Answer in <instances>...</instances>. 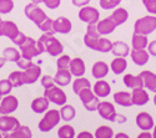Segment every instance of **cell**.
<instances>
[{
    "label": "cell",
    "instance_id": "6da1fadb",
    "mask_svg": "<svg viewBox=\"0 0 156 138\" xmlns=\"http://www.w3.org/2000/svg\"><path fill=\"white\" fill-rule=\"evenodd\" d=\"M37 49L43 52H48L50 56H60L64 51V46L62 44L54 37V35H49V34H43L39 40L36 41Z\"/></svg>",
    "mask_w": 156,
    "mask_h": 138
},
{
    "label": "cell",
    "instance_id": "7a4b0ae2",
    "mask_svg": "<svg viewBox=\"0 0 156 138\" xmlns=\"http://www.w3.org/2000/svg\"><path fill=\"white\" fill-rule=\"evenodd\" d=\"M156 30V15H147L137 19L134 24V32L141 35H150Z\"/></svg>",
    "mask_w": 156,
    "mask_h": 138
},
{
    "label": "cell",
    "instance_id": "3957f363",
    "mask_svg": "<svg viewBox=\"0 0 156 138\" xmlns=\"http://www.w3.org/2000/svg\"><path fill=\"white\" fill-rule=\"evenodd\" d=\"M60 119V112L56 109H50L44 115L41 121L39 122V130L41 132H50L54 127L58 126Z\"/></svg>",
    "mask_w": 156,
    "mask_h": 138
},
{
    "label": "cell",
    "instance_id": "277c9868",
    "mask_svg": "<svg viewBox=\"0 0 156 138\" xmlns=\"http://www.w3.org/2000/svg\"><path fill=\"white\" fill-rule=\"evenodd\" d=\"M77 96H79L80 101H81L83 106L86 108V111L94 112V111L98 109V106L100 103V99L93 92L91 89H84V90H81L79 93H77Z\"/></svg>",
    "mask_w": 156,
    "mask_h": 138
},
{
    "label": "cell",
    "instance_id": "5b68a950",
    "mask_svg": "<svg viewBox=\"0 0 156 138\" xmlns=\"http://www.w3.org/2000/svg\"><path fill=\"white\" fill-rule=\"evenodd\" d=\"M25 16L28 19H30L36 26H39L44 20H46L48 15L45 14V11L39 6V4H34V3H29L24 9Z\"/></svg>",
    "mask_w": 156,
    "mask_h": 138
},
{
    "label": "cell",
    "instance_id": "8992f818",
    "mask_svg": "<svg viewBox=\"0 0 156 138\" xmlns=\"http://www.w3.org/2000/svg\"><path fill=\"white\" fill-rule=\"evenodd\" d=\"M20 47V54L23 59H27V60H33L34 57L39 56L41 54V51L37 49L36 41L33 39V37L27 36L25 41L19 46Z\"/></svg>",
    "mask_w": 156,
    "mask_h": 138
},
{
    "label": "cell",
    "instance_id": "52a82bcc",
    "mask_svg": "<svg viewBox=\"0 0 156 138\" xmlns=\"http://www.w3.org/2000/svg\"><path fill=\"white\" fill-rule=\"evenodd\" d=\"M44 97H46L51 103H55L58 106L66 105V101H68L66 93L58 86H53V87H50V89H46L44 91Z\"/></svg>",
    "mask_w": 156,
    "mask_h": 138
},
{
    "label": "cell",
    "instance_id": "ba28073f",
    "mask_svg": "<svg viewBox=\"0 0 156 138\" xmlns=\"http://www.w3.org/2000/svg\"><path fill=\"white\" fill-rule=\"evenodd\" d=\"M79 19L85 24H96L100 20V11L94 6H84L80 8Z\"/></svg>",
    "mask_w": 156,
    "mask_h": 138
},
{
    "label": "cell",
    "instance_id": "9c48e42d",
    "mask_svg": "<svg viewBox=\"0 0 156 138\" xmlns=\"http://www.w3.org/2000/svg\"><path fill=\"white\" fill-rule=\"evenodd\" d=\"M18 106H19L18 98L11 95L4 96V98H2V101H0V111H2L3 115H10L12 112H15Z\"/></svg>",
    "mask_w": 156,
    "mask_h": 138
},
{
    "label": "cell",
    "instance_id": "30bf717a",
    "mask_svg": "<svg viewBox=\"0 0 156 138\" xmlns=\"http://www.w3.org/2000/svg\"><path fill=\"white\" fill-rule=\"evenodd\" d=\"M20 126V122L16 117H12L9 115H2L0 116V132L9 133L16 130Z\"/></svg>",
    "mask_w": 156,
    "mask_h": 138
},
{
    "label": "cell",
    "instance_id": "8fae6325",
    "mask_svg": "<svg viewBox=\"0 0 156 138\" xmlns=\"http://www.w3.org/2000/svg\"><path fill=\"white\" fill-rule=\"evenodd\" d=\"M96 111L99 112L101 118L110 121V122H115V118H116V115L118 113H116L115 107L111 102H100Z\"/></svg>",
    "mask_w": 156,
    "mask_h": 138
},
{
    "label": "cell",
    "instance_id": "7c38bea8",
    "mask_svg": "<svg viewBox=\"0 0 156 138\" xmlns=\"http://www.w3.org/2000/svg\"><path fill=\"white\" fill-rule=\"evenodd\" d=\"M23 72H24V83H27V85L35 83L39 79H40V76H41V69H40V66L35 65V64H33L28 69H25Z\"/></svg>",
    "mask_w": 156,
    "mask_h": 138
},
{
    "label": "cell",
    "instance_id": "4fadbf2b",
    "mask_svg": "<svg viewBox=\"0 0 156 138\" xmlns=\"http://www.w3.org/2000/svg\"><path fill=\"white\" fill-rule=\"evenodd\" d=\"M136 124L141 131H151L154 130V118L147 112H140L136 116Z\"/></svg>",
    "mask_w": 156,
    "mask_h": 138
},
{
    "label": "cell",
    "instance_id": "5bb4252c",
    "mask_svg": "<svg viewBox=\"0 0 156 138\" xmlns=\"http://www.w3.org/2000/svg\"><path fill=\"white\" fill-rule=\"evenodd\" d=\"M110 71V66L106 64L105 61H96L91 67V75L96 80H102L108 76Z\"/></svg>",
    "mask_w": 156,
    "mask_h": 138
},
{
    "label": "cell",
    "instance_id": "9a60e30c",
    "mask_svg": "<svg viewBox=\"0 0 156 138\" xmlns=\"http://www.w3.org/2000/svg\"><path fill=\"white\" fill-rule=\"evenodd\" d=\"M69 71L71 72V75H73V76H75V77H83L85 75V71H86L84 60L80 59V57L71 59L70 65H69Z\"/></svg>",
    "mask_w": 156,
    "mask_h": 138
},
{
    "label": "cell",
    "instance_id": "2e32d148",
    "mask_svg": "<svg viewBox=\"0 0 156 138\" xmlns=\"http://www.w3.org/2000/svg\"><path fill=\"white\" fill-rule=\"evenodd\" d=\"M130 57H131L133 62L137 66H144L146 65L150 60V54L146 50H135L133 49L130 51Z\"/></svg>",
    "mask_w": 156,
    "mask_h": 138
},
{
    "label": "cell",
    "instance_id": "e0dca14e",
    "mask_svg": "<svg viewBox=\"0 0 156 138\" xmlns=\"http://www.w3.org/2000/svg\"><path fill=\"white\" fill-rule=\"evenodd\" d=\"M71 29H73V24L68 18L59 16L56 20H54V31L55 32L66 35L71 31Z\"/></svg>",
    "mask_w": 156,
    "mask_h": 138
},
{
    "label": "cell",
    "instance_id": "ac0fdd59",
    "mask_svg": "<svg viewBox=\"0 0 156 138\" xmlns=\"http://www.w3.org/2000/svg\"><path fill=\"white\" fill-rule=\"evenodd\" d=\"M131 97H133V103L135 106H145L147 105L150 99V96L146 92V90H144V87L134 89L131 92Z\"/></svg>",
    "mask_w": 156,
    "mask_h": 138
},
{
    "label": "cell",
    "instance_id": "d6986e66",
    "mask_svg": "<svg viewBox=\"0 0 156 138\" xmlns=\"http://www.w3.org/2000/svg\"><path fill=\"white\" fill-rule=\"evenodd\" d=\"M96 26H98V31H99V34L101 36H106V35L112 34L114 30L118 28L110 18H105L102 20H99L98 24H96Z\"/></svg>",
    "mask_w": 156,
    "mask_h": 138
},
{
    "label": "cell",
    "instance_id": "ffe728a7",
    "mask_svg": "<svg viewBox=\"0 0 156 138\" xmlns=\"http://www.w3.org/2000/svg\"><path fill=\"white\" fill-rule=\"evenodd\" d=\"M93 92L99 97V98H104L108 97L111 93V86L105 81V80H99L95 82V85L93 86Z\"/></svg>",
    "mask_w": 156,
    "mask_h": 138
},
{
    "label": "cell",
    "instance_id": "44dd1931",
    "mask_svg": "<svg viewBox=\"0 0 156 138\" xmlns=\"http://www.w3.org/2000/svg\"><path fill=\"white\" fill-rule=\"evenodd\" d=\"M109 18L114 21V24L116 25V26H120V25H122V24H125L127 21L129 11L125 8H116V9H114L112 14Z\"/></svg>",
    "mask_w": 156,
    "mask_h": 138
},
{
    "label": "cell",
    "instance_id": "7402d4cb",
    "mask_svg": "<svg viewBox=\"0 0 156 138\" xmlns=\"http://www.w3.org/2000/svg\"><path fill=\"white\" fill-rule=\"evenodd\" d=\"M140 77L144 81V87L151 92L156 93V75L151 71H141Z\"/></svg>",
    "mask_w": 156,
    "mask_h": 138
},
{
    "label": "cell",
    "instance_id": "603a6c76",
    "mask_svg": "<svg viewBox=\"0 0 156 138\" xmlns=\"http://www.w3.org/2000/svg\"><path fill=\"white\" fill-rule=\"evenodd\" d=\"M130 47L126 42L124 41H115L112 42V49H111V54L115 57H126L130 55Z\"/></svg>",
    "mask_w": 156,
    "mask_h": 138
},
{
    "label": "cell",
    "instance_id": "cb8c5ba5",
    "mask_svg": "<svg viewBox=\"0 0 156 138\" xmlns=\"http://www.w3.org/2000/svg\"><path fill=\"white\" fill-rule=\"evenodd\" d=\"M114 101H115V103H118L121 107H131V106H134L131 93L125 92V91L116 92L114 95Z\"/></svg>",
    "mask_w": 156,
    "mask_h": 138
},
{
    "label": "cell",
    "instance_id": "d4e9b609",
    "mask_svg": "<svg viewBox=\"0 0 156 138\" xmlns=\"http://www.w3.org/2000/svg\"><path fill=\"white\" fill-rule=\"evenodd\" d=\"M19 28L16 26V24L14 21H4L3 24V36H6L8 39L11 41H14L16 39V36L19 35Z\"/></svg>",
    "mask_w": 156,
    "mask_h": 138
},
{
    "label": "cell",
    "instance_id": "484cf974",
    "mask_svg": "<svg viewBox=\"0 0 156 138\" xmlns=\"http://www.w3.org/2000/svg\"><path fill=\"white\" fill-rule=\"evenodd\" d=\"M122 82L126 87H129L131 90L139 89V87H144V81L140 77V75L135 76V75H131V73H126L122 77Z\"/></svg>",
    "mask_w": 156,
    "mask_h": 138
},
{
    "label": "cell",
    "instance_id": "4316f807",
    "mask_svg": "<svg viewBox=\"0 0 156 138\" xmlns=\"http://www.w3.org/2000/svg\"><path fill=\"white\" fill-rule=\"evenodd\" d=\"M3 138H33V133L28 126H20L12 132L5 133Z\"/></svg>",
    "mask_w": 156,
    "mask_h": 138
},
{
    "label": "cell",
    "instance_id": "83f0119b",
    "mask_svg": "<svg viewBox=\"0 0 156 138\" xmlns=\"http://www.w3.org/2000/svg\"><path fill=\"white\" fill-rule=\"evenodd\" d=\"M73 79V75L69 70H58L55 76H54V81L56 85L64 87V86H68L71 82Z\"/></svg>",
    "mask_w": 156,
    "mask_h": 138
},
{
    "label": "cell",
    "instance_id": "f1b7e54d",
    "mask_svg": "<svg viewBox=\"0 0 156 138\" xmlns=\"http://www.w3.org/2000/svg\"><path fill=\"white\" fill-rule=\"evenodd\" d=\"M49 105H50V101L46 98V97H37L35 98L34 101L31 102L30 107L31 109L35 112V113H44V112H46V109L49 108Z\"/></svg>",
    "mask_w": 156,
    "mask_h": 138
},
{
    "label": "cell",
    "instance_id": "f546056e",
    "mask_svg": "<svg viewBox=\"0 0 156 138\" xmlns=\"http://www.w3.org/2000/svg\"><path fill=\"white\" fill-rule=\"evenodd\" d=\"M149 45V40L146 35H141V34H133L131 37V47L135 50H145Z\"/></svg>",
    "mask_w": 156,
    "mask_h": 138
},
{
    "label": "cell",
    "instance_id": "4dcf8cb0",
    "mask_svg": "<svg viewBox=\"0 0 156 138\" xmlns=\"http://www.w3.org/2000/svg\"><path fill=\"white\" fill-rule=\"evenodd\" d=\"M126 69H127L126 57H115L110 64V70L115 75H121Z\"/></svg>",
    "mask_w": 156,
    "mask_h": 138
},
{
    "label": "cell",
    "instance_id": "1f68e13d",
    "mask_svg": "<svg viewBox=\"0 0 156 138\" xmlns=\"http://www.w3.org/2000/svg\"><path fill=\"white\" fill-rule=\"evenodd\" d=\"M84 89H91V82H90L87 79L83 77H76L75 81H73V91L74 93H79L81 90Z\"/></svg>",
    "mask_w": 156,
    "mask_h": 138
},
{
    "label": "cell",
    "instance_id": "d6a6232c",
    "mask_svg": "<svg viewBox=\"0 0 156 138\" xmlns=\"http://www.w3.org/2000/svg\"><path fill=\"white\" fill-rule=\"evenodd\" d=\"M60 117L62 121H73L76 116V111L71 105H64L60 108Z\"/></svg>",
    "mask_w": 156,
    "mask_h": 138
},
{
    "label": "cell",
    "instance_id": "836d02e7",
    "mask_svg": "<svg viewBox=\"0 0 156 138\" xmlns=\"http://www.w3.org/2000/svg\"><path fill=\"white\" fill-rule=\"evenodd\" d=\"M3 57L6 61L16 62V61H19L21 59V54H20V51H18L15 47H6V49H4V51H3Z\"/></svg>",
    "mask_w": 156,
    "mask_h": 138
},
{
    "label": "cell",
    "instance_id": "e575fe53",
    "mask_svg": "<svg viewBox=\"0 0 156 138\" xmlns=\"http://www.w3.org/2000/svg\"><path fill=\"white\" fill-rule=\"evenodd\" d=\"M8 80L11 82L12 87H20L24 83V72L23 71H12L10 75H9V77Z\"/></svg>",
    "mask_w": 156,
    "mask_h": 138
},
{
    "label": "cell",
    "instance_id": "d590c367",
    "mask_svg": "<svg viewBox=\"0 0 156 138\" xmlns=\"http://www.w3.org/2000/svg\"><path fill=\"white\" fill-rule=\"evenodd\" d=\"M111 49H112V41L104 36H100L98 46H96V51L106 54V52H111Z\"/></svg>",
    "mask_w": 156,
    "mask_h": 138
},
{
    "label": "cell",
    "instance_id": "8d00e7d4",
    "mask_svg": "<svg viewBox=\"0 0 156 138\" xmlns=\"http://www.w3.org/2000/svg\"><path fill=\"white\" fill-rule=\"evenodd\" d=\"M94 137L95 138H114V131L109 126H100L95 131Z\"/></svg>",
    "mask_w": 156,
    "mask_h": 138
},
{
    "label": "cell",
    "instance_id": "74e56055",
    "mask_svg": "<svg viewBox=\"0 0 156 138\" xmlns=\"http://www.w3.org/2000/svg\"><path fill=\"white\" fill-rule=\"evenodd\" d=\"M59 138H75V130L70 124H64L58 131Z\"/></svg>",
    "mask_w": 156,
    "mask_h": 138
},
{
    "label": "cell",
    "instance_id": "f35d334b",
    "mask_svg": "<svg viewBox=\"0 0 156 138\" xmlns=\"http://www.w3.org/2000/svg\"><path fill=\"white\" fill-rule=\"evenodd\" d=\"M39 29H40L44 34H49V35H54L55 31H54V20L50 19L49 16L46 18V20H44L40 25L37 26Z\"/></svg>",
    "mask_w": 156,
    "mask_h": 138
},
{
    "label": "cell",
    "instance_id": "ab89813d",
    "mask_svg": "<svg viewBox=\"0 0 156 138\" xmlns=\"http://www.w3.org/2000/svg\"><path fill=\"white\" fill-rule=\"evenodd\" d=\"M122 0H100L99 4H100V8L104 9V10H114L116 9Z\"/></svg>",
    "mask_w": 156,
    "mask_h": 138
},
{
    "label": "cell",
    "instance_id": "60d3db41",
    "mask_svg": "<svg viewBox=\"0 0 156 138\" xmlns=\"http://www.w3.org/2000/svg\"><path fill=\"white\" fill-rule=\"evenodd\" d=\"M70 56L69 55H61L58 61H56V67L58 70H69V65H70Z\"/></svg>",
    "mask_w": 156,
    "mask_h": 138
},
{
    "label": "cell",
    "instance_id": "b9f144b4",
    "mask_svg": "<svg viewBox=\"0 0 156 138\" xmlns=\"http://www.w3.org/2000/svg\"><path fill=\"white\" fill-rule=\"evenodd\" d=\"M14 9L12 0H0V14H9Z\"/></svg>",
    "mask_w": 156,
    "mask_h": 138
},
{
    "label": "cell",
    "instance_id": "7bdbcfd3",
    "mask_svg": "<svg viewBox=\"0 0 156 138\" xmlns=\"http://www.w3.org/2000/svg\"><path fill=\"white\" fill-rule=\"evenodd\" d=\"M99 39H100V36L94 37V36H89V35L85 34V36H84V44H85L86 47H89V49L94 50V51H96V46H98Z\"/></svg>",
    "mask_w": 156,
    "mask_h": 138
},
{
    "label": "cell",
    "instance_id": "ee69618b",
    "mask_svg": "<svg viewBox=\"0 0 156 138\" xmlns=\"http://www.w3.org/2000/svg\"><path fill=\"white\" fill-rule=\"evenodd\" d=\"M11 90H12V85L9 80H2L0 81V96L10 95Z\"/></svg>",
    "mask_w": 156,
    "mask_h": 138
},
{
    "label": "cell",
    "instance_id": "f6af8a7d",
    "mask_svg": "<svg viewBox=\"0 0 156 138\" xmlns=\"http://www.w3.org/2000/svg\"><path fill=\"white\" fill-rule=\"evenodd\" d=\"M146 11L151 15H156V0H141Z\"/></svg>",
    "mask_w": 156,
    "mask_h": 138
},
{
    "label": "cell",
    "instance_id": "bcb514c9",
    "mask_svg": "<svg viewBox=\"0 0 156 138\" xmlns=\"http://www.w3.org/2000/svg\"><path fill=\"white\" fill-rule=\"evenodd\" d=\"M40 82H41V86L44 87L45 90H46V89H50V87H53V86H55L54 77L49 76V75H45V76H43Z\"/></svg>",
    "mask_w": 156,
    "mask_h": 138
},
{
    "label": "cell",
    "instance_id": "7dc6e473",
    "mask_svg": "<svg viewBox=\"0 0 156 138\" xmlns=\"http://www.w3.org/2000/svg\"><path fill=\"white\" fill-rule=\"evenodd\" d=\"M98 24V22H96ZM96 24H87V29H86V35L89 36H94V37H98V36H101L98 31V26Z\"/></svg>",
    "mask_w": 156,
    "mask_h": 138
},
{
    "label": "cell",
    "instance_id": "c3c4849f",
    "mask_svg": "<svg viewBox=\"0 0 156 138\" xmlns=\"http://www.w3.org/2000/svg\"><path fill=\"white\" fill-rule=\"evenodd\" d=\"M43 3L45 4L46 8L54 10V9H58L61 4V0H43Z\"/></svg>",
    "mask_w": 156,
    "mask_h": 138
},
{
    "label": "cell",
    "instance_id": "681fc988",
    "mask_svg": "<svg viewBox=\"0 0 156 138\" xmlns=\"http://www.w3.org/2000/svg\"><path fill=\"white\" fill-rule=\"evenodd\" d=\"M16 65L21 69V70H25V69H28V67H30L31 65H33V61L31 60H27V59H20L19 61H16Z\"/></svg>",
    "mask_w": 156,
    "mask_h": 138
},
{
    "label": "cell",
    "instance_id": "f907efd6",
    "mask_svg": "<svg viewBox=\"0 0 156 138\" xmlns=\"http://www.w3.org/2000/svg\"><path fill=\"white\" fill-rule=\"evenodd\" d=\"M147 51H149L150 56H155V57H156V40L151 41V42L147 45Z\"/></svg>",
    "mask_w": 156,
    "mask_h": 138
},
{
    "label": "cell",
    "instance_id": "816d5d0a",
    "mask_svg": "<svg viewBox=\"0 0 156 138\" xmlns=\"http://www.w3.org/2000/svg\"><path fill=\"white\" fill-rule=\"evenodd\" d=\"M71 3L74 6H77V8H84L86 5H89L90 0H71Z\"/></svg>",
    "mask_w": 156,
    "mask_h": 138
},
{
    "label": "cell",
    "instance_id": "f5cc1de1",
    "mask_svg": "<svg viewBox=\"0 0 156 138\" xmlns=\"http://www.w3.org/2000/svg\"><path fill=\"white\" fill-rule=\"evenodd\" d=\"M25 39H27V35H24V34L20 31V32H19V35L16 36V39H15L14 41H12V42H14L15 45H18V46H20V45L25 41Z\"/></svg>",
    "mask_w": 156,
    "mask_h": 138
},
{
    "label": "cell",
    "instance_id": "db71d44e",
    "mask_svg": "<svg viewBox=\"0 0 156 138\" xmlns=\"http://www.w3.org/2000/svg\"><path fill=\"white\" fill-rule=\"evenodd\" d=\"M76 138H95V137H94V134H91L90 132L84 131V132H80L79 134H77Z\"/></svg>",
    "mask_w": 156,
    "mask_h": 138
},
{
    "label": "cell",
    "instance_id": "11a10c76",
    "mask_svg": "<svg viewBox=\"0 0 156 138\" xmlns=\"http://www.w3.org/2000/svg\"><path fill=\"white\" fill-rule=\"evenodd\" d=\"M136 138H154V137L149 131H144V132H141Z\"/></svg>",
    "mask_w": 156,
    "mask_h": 138
},
{
    "label": "cell",
    "instance_id": "9f6ffc18",
    "mask_svg": "<svg viewBox=\"0 0 156 138\" xmlns=\"http://www.w3.org/2000/svg\"><path fill=\"white\" fill-rule=\"evenodd\" d=\"M125 121H126V117H125V116H121V115H116L115 122H119V123H124Z\"/></svg>",
    "mask_w": 156,
    "mask_h": 138
},
{
    "label": "cell",
    "instance_id": "6f0895ef",
    "mask_svg": "<svg viewBox=\"0 0 156 138\" xmlns=\"http://www.w3.org/2000/svg\"><path fill=\"white\" fill-rule=\"evenodd\" d=\"M114 138H130L126 133H122V132H120V133H116V136H114Z\"/></svg>",
    "mask_w": 156,
    "mask_h": 138
},
{
    "label": "cell",
    "instance_id": "680465c9",
    "mask_svg": "<svg viewBox=\"0 0 156 138\" xmlns=\"http://www.w3.org/2000/svg\"><path fill=\"white\" fill-rule=\"evenodd\" d=\"M3 24H4V21L0 18V36H3Z\"/></svg>",
    "mask_w": 156,
    "mask_h": 138
},
{
    "label": "cell",
    "instance_id": "91938a15",
    "mask_svg": "<svg viewBox=\"0 0 156 138\" xmlns=\"http://www.w3.org/2000/svg\"><path fill=\"white\" fill-rule=\"evenodd\" d=\"M5 61H6V60H5L4 57H0V69H2V67L4 66V64H5Z\"/></svg>",
    "mask_w": 156,
    "mask_h": 138
},
{
    "label": "cell",
    "instance_id": "94428289",
    "mask_svg": "<svg viewBox=\"0 0 156 138\" xmlns=\"http://www.w3.org/2000/svg\"><path fill=\"white\" fill-rule=\"evenodd\" d=\"M31 3H34V4H40V3H43V0H31Z\"/></svg>",
    "mask_w": 156,
    "mask_h": 138
},
{
    "label": "cell",
    "instance_id": "6125c7cd",
    "mask_svg": "<svg viewBox=\"0 0 156 138\" xmlns=\"http://www.w3.org/2000/svg\"><path fill=\"white\" fill-rule=\"evenodd\" d=\"M152 137L156 138V126H154V132H152Z\"/></svg>",
    "mask_w": 156,
    "mask_h": 138
},
{
    "label": "cell",
    "instance_id": "be15d7a7",
    "mask_svg": "<svg viewBox=\"0 0 156 138\" xmlns=\"http://www.w3.org/2000/svg\"><path fill=\"white\" fill-rule=\"evenodd\" d=\"M154 105L156 106V93H155V97H154Z\"/></svg>",
    "mask_w": 156,
    "mask_h": 138
},
{
    "label": "cell",
    "instance_id": "e7e4bbea",
    "mask_svg": "<svg viewBox=\"0 0 156 138\" xmlns=\"http://www.w3.org/2000/svg\"><path fill=\"white\" fill-rule=\"evenodd\" d=\"M0 138H3V136H2V133H0Z\"/></svg>",
    "mask_w": 156,
    "mask_h": 138
},
{
    "label": "cell",
    "instance_id": "03108f58",
    "mask_svg": "<svg viewBox=\"0 0 156 138\" xmlns=\"http://www.w3.org/2000/svg\"><path fill=\"white\" fill-rule=\"evenodd\" d=\"M2 115H3V113H2V111H0V116H2Z\"/></svg>",
    "mask_w": 156,
    "mask_h": 138
},
{
    "label": "cell",
    "instance_id": "003e7915",
    "mask_svg": "<svg viewBox=\"0 0 156 138\" xmlns=\"http://www.w3.org/2000/svg\"><path fill=\"white\" fill-rule=\"evenodd\" d=\"M2 97H3V96H0V101H2Z\"/></svg>",
    "mask_w": 156,
    "mask_h": 138
}]
</instances>
